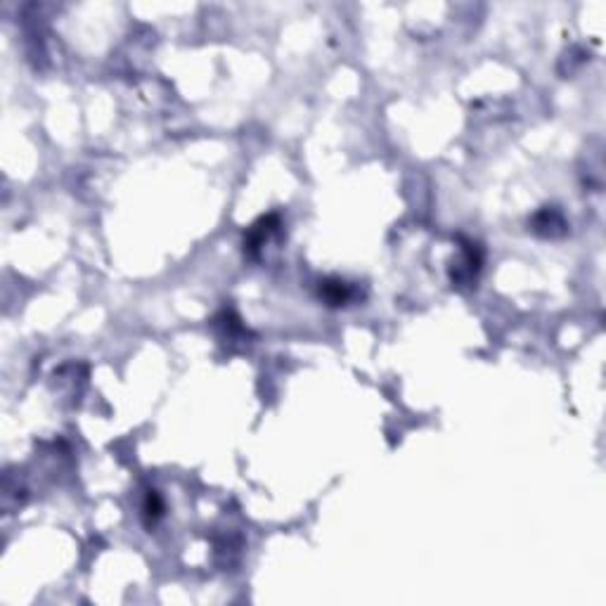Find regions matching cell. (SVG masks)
<instances>
[{"label":"cell","mask_w":606,"mask_h":606,"mask_svg":"<svg viewBox=\"0 0 606 606\" xmlns=\"http://www.w3.org/2000/svg\"><path fill=\"white\" fill-rule=\"evenodd\" d=\"M320 296L325 298L329 305H344V303L351 301L353 289L346 285V282L329 280V282H325V285L320 287Z\"/></svg>","instance_id":"obj_1"},{"label":"cell","mask_w":606,"mask_h":606,"mask_svg":"<svg viewBox=\"0 0 606 606\" xmlns=\"http://www.w3.org/2000/svg\"><path fill=\"white\" fill-rule=\"evenodd\" d=\"M554 227H561V230L566 227L563 218L554 209H545V211H540L536 218H533V230L540 232V235H554Z\"/></svg>","instance_id":"obj_2"},{"label":"cell","mask_w":606,"mask_h":606,"mask_svg":"<svg viewBox=\"0 0 606 606\" xmlns=\"http://www.w3.org/2000/svg\"><path fill=\"white\" fill-rule=\"evenodd\" d=\"M161 500H159V495L154 493V490H149V495H147V502H145V514L147 517H152V521L157 519V517H161Z\"/></svg>","instance_id":"obj_3"}]
</instances>
